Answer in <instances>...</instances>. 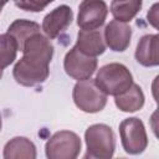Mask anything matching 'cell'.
<instances>
[{
    "instance_id": "19",
    "label": "cell",
    "mask_w": 159,
    "mask_h": 159,
    "mask_svg": "<svg viewBox=\"0 0 159 159\" xmlns=\"http://www.w3.org/2000/svg\"><path fill=\"white\" fill-rule=\"evenodd\" d=\"M157 7H158V4H154L153 6H152V9L149 10V12H148V21H150V24L154 26V27H157Z\"/></svg>"
},
{
    "instance_id": "14",
    "label": "cell",
    "mask_w": 159,
    "mask_h": 159,
    "mask_svg": "<svg viewBox=\"0 0 159 159\" xmlns=\"http://www.w3.org/2000/svg\"><path fill=\"white\" fill-rule=\"evenodd\" d=\"M2 157L5 159H35L36 147L26 137H15L5 144Z\"/></svg>"
},
{
    "instance_id": "2",
    "label": "cell",
    "mask_w": 159,
    "mask_h": 159,
    "mask_svg": "<svg viewBox=\"0 0 159 159\" xmlns=\"http://www.w3.org/2000/svg\"><path fill=\"white\" fill-rule=\"evenodd\" d=\"M84 159H111L116 150V137L112 128L103 123L89 125L84 132Z\"/></svg>"
},
{
    "instance_id": "4",
    "label": "cell",
    "mask_w": 159,
    "mask_h": 159,
    "mask_svg": "<svg viewBox=\"0 0 159 159\" xmlns=\"http://www.w3.org/2000/svg\"><path fill=\"white\" fill-rule=\"evenodd\" d=\"M107 94L96 84L94 80L77 81L72 91V98L78 109L86 113H98L107 104Z\"/></svg>"
},
{
    "instance_id": "22",
    "label": "cell",
    "mask_w": 159,
    "mask_h": 159,
    "mask_svg": "<svg viewBox=\"0 0 159 159\" xmlns=\"http://www.w3.org/2000/svg\"><path fill=\"white\" fill-rule=\"evenodd\" d=\"M2 72H4V70L0 68V80H1V77H2Z\"/></svg>"
},
{
    "instance_id": "1",
    "label": "cell",
    "mask_w": 159,
    "mask_h": 159,
    "mask_svg": "<svg viewBox=\"0 0 159 159\" xmlns=\"http://www.w3.org/2000/svg\"><path fill=\"white\" fill-rule=\"evenodd\" d=\"M22 57L12 70L14 80L24 87H35L43 83L48 75V65L53 56V45L41 32L30 36L21 50Z\"/></svg>"
},
{
    "instance_id": "5",
    "label": "cell",
    "mask_w": 159,
    "mask_h": 159,
    "mask_svg": "<svg viewBox=\"0 0 159 159\" xmlns=\"http://www.w3.org/2000/svg\"><path fill=\"white\" fill-rule=\"evenodd\" d=\"M82 148L81 138L71 130H60L52 134L45 145L48 159H76Z\"/></svg>"
},
{
    "instance_id": "10",
    "label": "cell",
    "mask_w": 159,
    "mask_h": 159,
    "mask_svg": "<svg viewBox=\"0 0 159 159\" xmlns=\"http://www.w3.org/2000/svg\"><path fill=\"white\" fill-rule=\"evenodd\" d=\"M106 46L114 52H123L130 45L132 27L127 22L112 20L106 25L103 31Z\"/></svg>"
},
{
    "instance_id": "11",
    "label": "cell",
    "mask_w": 159,
    "mask_h": 159,
    "mask_svg": "<svg viewBox=\"0 0 159 159\" xmlns=\"http://www.w3.org/2000/svg\"><path fill=\"white\" fill-rule=\"evenodd\" d=\"M159 36L158 34L144 35L135 48L134 57L137 62L144 67H155L159 65Z\"/></svg>"
},
{
    "instance_id": "12",
    "label": "cell",
    "mask_w": 159,
    "mask_h": 159,
    "mask_svg": "<svg viewBox=\"0 0 159 159\" xmlns=\"http://www.w3.org/2000/svg\"><path fill=\"white\" fill-rule=\"evenodd\" d=\"M81 52L97 57L106 51V42L103 37V32L99 29L94 30H83L81 29L77 34V42L75 45Z\"/></svg>"
},
{
    "instance_id": "16",
    "label": "cell",
    "mask_w": 159,
    "mask_h": 159,
    "mask_svg": "<svg viewBox=\"0 0 159 159\" xmlns=\"http://www.w3.org/2000/svg\"><path fill=\"white\" fill-rule=\"evenodd\" d=\"M143 0H113L111 4V14L114 20L129 22L140 11Z\"/></svg>"
},
{
    "instance_id": "9",
    "label": "cell",
    "mask_w": 159,
    "mask_h": 159,
    "mask_svg": "<svg viewBox=\"0 0 159 159\" xmlns=\"http://www.w3.org/2000/svg\"><path fill=\"white\" fill-rule=\"evenodd\" d=\"M73 11L67 5H60L50 11L42 20L41 30L48 39H56L72 24Z\"/></svg>"
},
{
    "instance_id": "3",
    "label": "cell",
    "mask_w": 159,
    "mask_h": 159,
    "mask_svg": "<svg viewBox=\"0 0 159 159\" xmlns=\"http://www.w3.org/2000/svg\"><path fill=\"white\" fill-rule=\"evenodd\" d=\"M94 82L107 96H118L132 86L133 76L123 63L112 62L98 70Z\"/></svg>"
},
{
    "instance_id": "15",
    "label": "cell",
    "mask_w": 159,
    "mask_h": 159,
    "mask_svg": "<svg viewBox=\"0 0 159 159\" xmlns=\"http://www.w3.org/2000/svg\"><path fill=\"white\" fill-rule=\"evenodd\" d=\"M37 32H40V25L37 22H35V21H30V20H26V19L15 20L7 27V31H6V34H9L16 41L19 51L22 50L25 41L30 36H32V35H35Z\"/></svg>"
},
{
    "instance_id": "23",
    "label": "cell",
    "mask_w": 159,
    "mask_h": 159,
    "mask_svg": "<svg viewBox=\"0 0 159 159\" xmlns=\"http://www.w3.org/2000/svg\"><path fill=\"white\" fill-rule=\"evenodd\" d=\"M0 12H1V10H0Z\"/></svg>"
},
{
    "instance_id": "17",
    "label": "cell",
    "mask_w": 159,
    "mask_h": 159,
    "mask_svg": "<svg viewBox=\"0 0 159 159\" xmlns=\"http://www.w3.org/2000/svg\"><path fill=\"white\" fill-rule=\"evenodd\" d=\"M17 51L16 41L9 34L0 35V68L10 66L16 60Z\"/></svg>"
},
{
    "instance_id": "8",
    "label": "cell",
    "mask_w": 159,
    "mask_h": 159,
    "mask_svg": "<svg viewBox=\"0 0 159 159\" xmlns=\"http://www.w3.org/2000/svg\"><path fill=\"white\" fill-rule=\"evenodd\" d=\"M108 15V6L103 0H82L78 6L77 25L83 30L101 29Z\"/></svg>"
},
{
    "instance_id": "20",
    "label": "cell",
    "mask_w": 159,
    "mask_h": 159,
    "mask_svg": "<svg viewBox=\"0 0 159 159\" xmlns=\"http://www.w3.org/2000/svg\"><path fill=\"white\" fill-rule=\"evenodd\" d=\"M7 1H9V0H0V10H2V6H4L5 4H7Z\"/></svg>"
},
{
    "instance_id": "13",
    "label": "cell",
    "mask_w": 159,
    "mask_h": 159,
    "mask_svg": "<svg viewBox=\"0 0 159 159\" xmlns=\"http://www.w3.org/2000/svg\"><path fill=\"white\" fill-rule=\"evenodd\" d=\"M144 101H145V97L142 88L134 82L123 93L114 96V103L117 108L127 113H133L142 109L144 106Z\"/></svg>"
},
{
    "instance_id": "6",
    "label": "cell",
    "mask_w": 159,
    "mask_h": 159,
    "mask_svg": "<svg viewBox=\"0 0 159 159\" xmlns=\"http://www.w3.org/2000/svg\"><path fill=\"white\" fill-rule=\"evenodd\" d=\"M119 135L124 152L130 155L142 154L148 147L144 123L137 117H129L120 122Z\"/></svg>"
},
{
    "instance_id": "21",
    "label": "cell",
    "mask_w": 159,
    "mask_h": 159,
    "mask_svg": "<svg viewBox=\"0 0 159 159\" xmlns=\"http://www.w3.org/2000/svg\"><path fill=\"white\" fill-rule=\"evenodd\" d=\"M1 127H2V118H1V114H0V132H1Z\"/></svg>"
},
{
    "instance_id": "7",
    "label": "cell",
    "mask_w": 159,
    "mask_h": 159,
    "mask_svg": "<svg viewBox=\"0 0 159 159\" xmlns=\"http://www.w3.org/2000/svg\"><path fill=\"white\" fill-rule=\"evenodd\" d=\"M97 57L88 56L73 46L63 58V68L67 76L76 81L88 80L97 70Z\"/></svg>"
},
{
    "instance_id": "18",
    "label": "cell",
    "mask_w": 159,
    "mask_h": 159,
    "mask_svg": "<svg viewBox=\"0 0 159 159\" xmlns=\"http://www.w3.org/2000/svg\"><path fill=\"white\" fill-rule=\"evenodd\" d=\"M52 1H55V0H14V4L20 10L40 12V11L45 10Z\"/></svg>"
}]
</instances>
